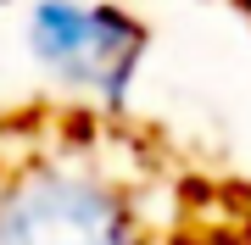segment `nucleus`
<instances>
[{"label": "nucleus", "mask_w": 251, "mask_h": 245, "mask_svg": "<svg viewBox=\"0 0 251 245\" xmlns=\"http://www.w3.org/2000/svg\"><path fill=\"white\" fill-rule=\"evenodd\" d=\"M28 56L67 100L128 111L134 78L151 50V28L112 0H34L23 17Z\"/></svg>", "instance_id": "f03ea898"}, {"label": "nucleus", "mask_w": 251, "mask_h": 245, "mask_svg": "<svg viewBox=\"0 0 251 245\" xmlns=\"http://www.w3.org/2000/svg\"><path fill=\"white\" fill-rule=\"evenodd\" d=\"M0 245H251V184L62 100L0 117Z\"/></svg>", "instance_id": "f257e3e1"}, {"label": "nucleus", "mask_w": 251, "mask_h": 245, "mask_svg": "<svg viewBox=\"0 0 251 245\" xmlns=\"http://www.w3.org/2000/svg\"><path fill=\"white\" fill-rule=\"evenodd\" d=\"M234 6H240V11H246V17H251V0H234Z\"/></svg>", "instance_id": "7ed1b4c3"}]
</instances>
